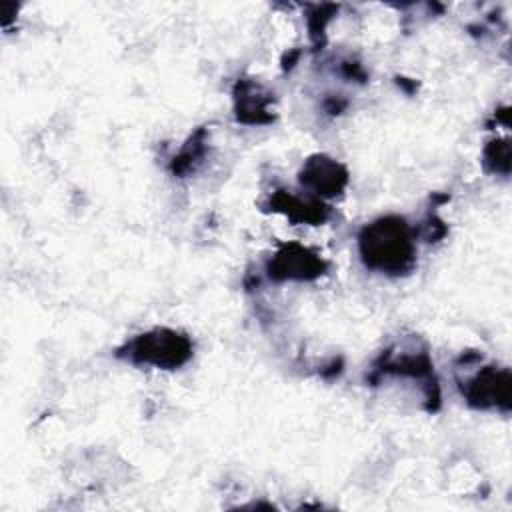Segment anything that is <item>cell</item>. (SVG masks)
Masks as SVG:
<instances>
[{
    "label": "cell",
    "mask_w": 512,
    "mask_h": 512,
    "mask_svg": "<svg viewBox=\"0 0 512 512\" xmlns=\"http://www.w3.org/2000/svg\"><path fill=\"white\" fill-rule=\"evenodd\" d=\"M346 180H348V174L344 166L324 154L308 158V162L300 172V182L320 196H334L342 192V188L346 186Z\"/></svg>",
    "instance_id": "5"
},
{
    "label": "cell",
    "mask_w": 512,
    "mask_h": 512,
    "mask_svg": "<svg viewBox=\"0 0 512 512\" xmlns=\"http://www.w3.org/2000/svg\"><path fill=\"white\" fill-rule=\"evenodd\" d=\"M486 162L494 164L496 172H508L510 164V146L508 140H496L486 148Z\"/></svg>",
    "instance_id": "6"
},
{
    "label": "cell",
    "mask_w": 512,
    "mask_h": 512,
    "mask_svg": "<svg viewBox=\"0 0 512 512\" xmlns=\"http://www.w3.org/2000/svg\"><path fill=\"white\" fill-rule=\"evenodd\" d=\"M128 354L138 364H152L156 368L170 370L182 366L190 358L192 344L186 336L174 330L158 328L136 336L128 346Z\"/></svg>",
    "instance_id": "2"
},
{
    "label": "cell",
    "mask_w": 512,
    "mask_h": 512,
    "mask_svg": "<svg viewBox=\"0 0 512 512\" xmlns=\"http://www.w3.org/2000/svg\"><path fill=\"white\" fill-rule=\"evenodd\" d=\"M324 262L298 244L284 246L270 262V276L276 280H308L322 274Z\"/></svg>",
    "instance_id": "4"
},
{
    "label": "cell",
    "mask_w": 512,
    "mask_h": 512,
    "mask_svg": "<svg viewBox=\"0 0 512 512\" xmlns=\"http://www.w3.org/2000/svg\"><path fill=\"white\" fill-rule=\"evenodd\" d=\"M464 394L476 408H508L510 404V374L506 368L488 366L468 380Z\"/></svg>",
    "instance_id": "3"
},
{
    "label": "cell",
    "mask_w": 512,
    "mask_h": 512,
    "mask_svg": "<svg viewBox=\"0 0 512 512\" xmlns=\"http://www.w3.org/2000/svg\"><path fill=\"white\" fill-rule=\"evenodd\" d=\"M360 256L372 270L402 274L412 268L416 246L404 218L384 216L362 228L358 236Z\"/></svg>",
    "instance_id": "1"
}]
</instances>
